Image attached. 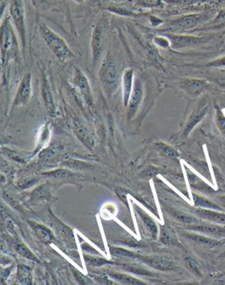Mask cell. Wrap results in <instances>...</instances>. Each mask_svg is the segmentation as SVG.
I'll return each mask as SVG.
<instances>
[{
  "instance_id": "1",
  "label": "cell",
  "mask_w": 225,
  "mask_h": 285,
  "mask_svg": "<svg viewBox=\"0 0 225 285\" xmlns=\"http://www.w3.org/2000/svg\"><path fill=\"white\" fill-rule=\"evenodd\" d=\"M11 21L10 16L7 13L4 16L0 27V50H1V65L3 69L11 60H15L20 54L21 41Z\"/></svg>"
},
{
  "instance_id": "2",
  "label": "cell",
  "mask_w": 225,
  "mask_h": 285,
  "mask_svg": "<svg viewBox=\"0 0 225 285\" xmlns=\"http://www.w3.org/2000/svg\"><path fill=\"white\" fill-rule=\"evenodd\" d=\"M38 27L45 45L59 61L66 62L74 58L73 52L65 39L52 30L47 24L41 21L39 22Z\"/></svg>"
},
{
  "instance_id": "3",
  "label": "cell",
  "mask_w": 225,
  "mask_h": 285,
  "mask_svg": "<svg viewBox=\"0 0 225 285\" xmlns=\"http://www.w3.org/2000/svg\"><path fill=\"white\" fill-rule=\"evenodd\" d=\"M108 37V21L106 16H101L96 22L91 37L92 66L96 68L101 62L106 50Z\"/></svg>"
},
{
  "instance_id": "4",
  "label": "cell",
  "mask_w": 225,
  "mask_h": 285,
  "mask_svg": "<svg viewBox=\"0 0 225 285\" xmlns=\"http://www.w3.org/2000/svg\"><path fill=\"white\" fill-rule=\"evenodd\" d=\"M8 14L14 28L17 31L22 53L25 55L28 45V27L24 0H10L8 5Z\"/></svg>"
},
{
  "instance_id": "5",
  "label": "cell",
  "mask_w": 225,
  "mask_h": 285,
  "mask_svg": "<svg viewBox=\"0 0 225 285\" xmlns=\"http://www.w3.org/2000/svg\"><path fill=\"white\" fill-rule=\"evenodd\" d=\"M98 73L104 90L107 94H112L119 85L120 74L116 62L109 53L102 58Z\"/></svg>"
},
{
  "instance_id": "6",
  "label": "cell",
  "mask_w": 225,
  "mask_h": 285,
  "mask_svg": "<svg viewBox=\"0 0 225 285\" xmlns=\"http://www.w3.org/2000/svg\"><path fill=\"white\" fill-rule=\"evenodd\" d=\"M211 16L210 13L187 14L167 21L164 24V28L170 30H189L206 23L211 19Z\"/></svg>"
},
{
  "instance_id": "7",
  "label": "cell",
  "mask_w": 225,
  "mask_h": 285,
  "mask_svg": "<svg viewBox=\"0 0 225 285\" xmlns=\"http://www.w3.org/2000/svg\"><path fill=\"white\" fill-rule=\"evenodd\" d=\"M209 107H210V102L207 96L201 98L197 102V104L195 106L190 115L188 116L187 122L185 123L183 129L181 131L182 138L188 137L189 134L192 132V130L204 119L205 116H207V114L209 111Z\"/></svg>"
},
{
  "instance_id": "8",
  "label": "cell",
  "mask_w": 225,
  "mask_h": 285,
  "mask_svg": "<svg viewBox=\"0 0 225 285\" xmlns=\"http://www.w3.org/2000/svg\"><path fill=\"white\" fill-rule=\"evenodd\" d=\"M163 34L168 38V40L170 41V47L174 51L197 47L206 41L205 38L198 37L189 34H174V33H164Z\"/></svg>"
},
{
  "instance_id": "9",
  "label": "cell",
  "mask_w": 225,
  "mask_h": 285,
  "mask_svg": "<svg viewBox=\"0 0 225 285\" xmlns=\"http://www.w3.org/2000/svg\"><path fill=\"white\" fill-rule=\"evenodd\" d=\"M72 83L75 86V88L78 90L79 94L82 96L83 100L86 103V105L92 107L93 106V95H92V87L90 85L88 78L79 67H74Z\"/></svg>"
},
{
  "instance_id": "10",
  "label": "cell",
  "mask_w": 225,
  "mask_h": 285,
  "mask_svg": "<svg viewBox=\"0 0 225 285\" xmlns=\"http://www.w3.org/2000/svg\"><path fill=\"white\" fill-rule=\"evenodd\" d=\"M177 85L182 92L192 98L201 96L209 87L208 81L201 78H183Z\"/></svg>"
},
{
  "instance_id": "11",
  "label": "cell",
  "mask_w": 225,
  "mask_h": 285,
  "mask_svg": "<svg viewBox=\"0 0 225 285\" xmlns=\"http://www.w3.org/2000/svg\"><path fill=\"white\" fill-rule=\"evenodd\" d=\"M188 231L199 232L201 234L207 235L209 237L215 238L219 240L225 239V225L214 224V223H198V224L186 225Z\"/></svg>"
},
{
  "instance_id": "12",
  "label": "cell",
  "mask_w": 225,
  "mask_h": 285,
  "mask_svg": "<svg viewBox=\"0 0 225 285\" xmlns=\"http://www.w3.org/2000/svg\"><path fill=\"white\" fill-rule=\"evenodd\" d=\"M32 94V75L27 72L21 78L20 85L18 86L17 92L14 97L13 107H21L28 104Z\"/></svg>"
},
{
  "instance_id": "13",
  "label": "cell",
  "mask_w": 225,
  "mask_h": 285,
  "mask_svg": "<svg viewBox=\"0 0 225 285\" xmlns=\"http://www.w3.org/2000/svg\"><path fill=\"white\" fill-rule=\"evenodd\" d=\"M138 261L160 271H173L177 268V266L172 260L159 255H140Z\"/></svg>"
},
{
  "instance_id": "14",
  "label": "cell",
  "mask_w": 225,
  "mask_h": 285,
  "mask_svg": "<svg viewBox=\"0 0 225 285\" xmlns=\"http://www.w3.org/2000/svg\"><path fill=\"white\" fill-rule=\"evenodd\" d=\"M181 235L189 241H191L195 244L199 245L203 248L208 249H215V248L225 247V239L219 240L215 238L209 237L207 235L197 234L193 232H183Z\"/></svg>"
},
{
  "instance_id": "15",
  "label": "cell",
  "mask_w": 225,
  "mask_h": 285,
  "mask_svg": "<svg viewBox=\"0 0 225 285\" xmlns=\"http://www.w3.org/2000/svg\"><path fill=\"white\" fill-rule=\"evenodd\" d=\"M143 97V85L141 81L140 78H136L134 83L133 91L130 95V102L128 105V118L129 120L132 119L137 115V111L139 109L141 102Z\"/></svg>"
},
{
  "instance_id": "16",
  "label": "cell",
  "mask_w": 225,
  "mask_h": 285,
  "mask_svg": "<svg viewBox=\"0 0 225 285\" xmlns=\"http://www.w3.org/2000/svg\"><path fill=\"white\" fill-rule=\"evenodd\" d=\"M135 71L133 68H128L124 70L122 74V91H123V105L125 108L129 105L130 95L133 91L134 83H135Z\"/></svg>"
},
{
  "instance_id": "17",
  "label": "cell",
  "mask_w": 225,
  "mask_h": 285,
  "mask_svg": "<svg viewBox=\"0 0 225 285\" xmlns=\"http://www.w3.org/2000/svg\"><path fill=\"white\" fill-rule=\"evenodd\" d=\"M192 212L196 217L201 218V220L225 225V212L223 211L203 209V208H195Z\"/></svg>"
},
{
  "instance_id": "18",
  "label": "cell",
  "mask_w": 225,
  "mask_h": 285,
  "mask_svg": "<svg viewBox=\"0 0 225 285\" xmlns=\"http://www.w3.org/2000/svg\"><path fill=\"white\" fill-rule=\"evenodd\" d=\"M41 97L49 116L55 115V107L54 98L52 94L51 87L48 82V77L44 71H41Z\"/></svg>"
},
{
  "instance_id": "19",
  "label": "cell",
  "mask_w": 225,
  "mask_h": 285,
  "mask_svg": "<svg viewBox=\"0 0 225 285\" xmlns=\"http://www.w3.org/2000/svg\"><path fill=\"white\" fill-rule=\"evenodd\" d=\"M74 132L76 136L79 138V141L82 142L83 145L90 150L93 151L94 149V140L92 138V135L89 132L88 129L83 123L80 122H74Z\"/></svg>"
},
{
  "instance_id": "20",
  "label": "cell",
  "mask_w": 225,
  "mask_h": 285,
  "mask_svg": "<svg viewBox=\"0 0 225 285\" xmlns=\"http://www.w3.org/2000/svg\"><path fill=\"white\" fill-rule=\"evenodd\" d=\"M30 224L31 227L34 230L35 234L39 238V240H41L45 244H51L53 242H55V238L51 230L49 228L45 226L43 224H38L34 221H29L28 222Z\"/></svg>"
},
{
  "instance_id": "21",
  "label": "cell",
  "mask_w": 225,
  "mask_h": 285,
  "mask_svg": "<svg viewBox=\"0 0 225 285\" xmlns=\"http://www.w3.org/2000/svg\"><path fill=\"white\" fill-rule=\"evenodd\" d=\"M104 274L108 275L112 280H116L117 282H121L123 284L128 285H144L145 282L140 280V279L136 278L134 276L130 275H127L124 273H120V272L112 271L109 269H103L102 271Z\"/></svg>"
},
{
  "instance_id": "22",
  "label": "cell",
  "mask_w": 225,
  "mask_h": 285,
  "mask_svg": "<svg viewBox=\"0 0 225 285\" xmlns=\"http://www.w3.org/2000/svg\"><path fill=\"white\" fill-rule=\"evenodd\" d=\"M116 266H118L123 269V271L132 273L134 275H143V276H156L157 274L151 272L147 268H143V266L137 263H128V262H116Z\"/></svg>"
},
{
  "instance_id": "23",
  "label": "cell",
  "mask_w": 225,
  "mask_h": 285,
  "mask_svg": "<svg viewBox=\"0 0 225 285\" xmlns=\"http://www.w3.org/2000/svg\"><path fill=\"white\" fill-rule=\"evenodd\" d=\"M159 241L162 244L167 247H181V243L178 241L174 231L166 225H162L159 231Z\"/></svg>"
},
{
  "instance_id": "24",
  "label": "cell",
  "mask_w": 225,
  "mask_h": 285,
  "mask_svg": "<svg viewBox=\"0 0 225 285\" xmlns=\"http://www.w3.org/2000/svg\"><path fill=\"white\" fill-rule=\"evenodd\" d=\"M137 211L138 215L140 216L141 219L143 221V224H144V226L146 228V230L149 232L150 237L152 238L153 240H156L157 234L159 232H158V230H157V224L155 223V221L146 212H144L143 210H141L140 208L137 207Z\"/></svg>"
},
{
  "instance_id": "25",
  "label": "cell",
  "mask_w": 225,
  "mask_h": 285,
  "mask_svg": "<svg viewBox=\"0 0 225 285\" xmlns=\"http://www.w3.org/2000/svg\"><path fill=\"white\" fill-rule=\"evenodd\" d=\"M171 216L174 218L175 220H177L180 223L186 224H198L201 223V219L199 217H196L195 215H190V214L185 213L182 211H177V210H174V209H169V211Z\"/></svg>"
},
{
  "instance_id": "26",
  "label": "cell",
  "mask_w": 225,
  "mask_h": 285,
  "mask_svg": "<svg viewBox=\"0 0 225 285\" xmlns=\"http://www.w3.org/2000/svg\"><path fill=\"white\" fill-rule=\"evenodd\" d=\"M54 219H55V221L51 223L52 226L55 228V231H58V234L60 235L69 244L75 245V241H74V238H73L72 230L68 226H66L65 224H62L61 222L58 221L55 217H54Z\"/></svg>"
},
{
  "instance_id": "27",
  "label": "cell",
  "mask_w": 225,
  "mask_h": 285,
  "mask_svg": "<svg viewBox=\"0 0 225 285\" xmlns=\"http://www.w3.org/2000/svg\"><path fill=\"white\" fill-rule=\"evenodd\" d=\"M193 201L195 206L197 208H203V209H209V210H215V211H224V209L220 206L219 204H215L214 202L208 200L206 197H201L197 194H193Z\"/></svg>"
},
{
  "instance_id": "28",
  "label": "cell",
  "mask_w": 225,
  "mask_h": 285,
  "mask_svg": "<svg viewBox=\"0 0 225 285\" xmlns=\"http://www.w3.org/2000/svg\"><path fill=\"white\" fill-rule=\"evenodd\" d=\"M33 275L30 267L27 265H19L17 268V282L20 284H32Z\"/></svg>"
},
{
  "instance_id": "29",
  "label": "cell",
  "mask_w": 225,
  "mask_h": 285,
  "mask_svg": "<svg viewBox=\"0 0 225 285\" xmlns=\"http://www.w3.org/2000/svg\"><path fill=\"white\" fill-rule=\"evenodd\" d=\"M49 138H50V127L48 125V123H46L41 127L39 131L37 142H36V150L34 151L33 155H35V153H39L46 146Z\"/></svg>"
},
{
  "instance_id": "30",
  "label": "cell",
  "mask_w": 225,
  "mask_h": 285,
  "mask_svg": "<svg viewBox=\"0 0 225 285\" xmlns=\"http://www.w3.org/2000/svg\"><path fill=\"white\" fill-rule=\"evenodd\" d=\"M154 146H155V149L157 150L158 153L163 157H165L168 159H178L180 157L177 150L174 149V147H172L165 142H155Z\"/></svg>"
},
{
  "instance_id": "31",
  "label": "cell",
  "mask_w": 225,
  "mask_h": 285,
  "mask_svg": "<svg viewBox=\"0 0 225 285\" xmlns=\"http://www.w3.org/2000/svg\"><path fill=\"white\" fill-rule=\"evenodd\" d=\"M84 260H85V264L88 268H100L106 265H116V261H108L101 257L85 255V254H84Z\"/></svg>"
},
{
  "instance_id": "32",
  "label": "cell",
  "mask_w": 225,
  "mask_h": 285,
  "mask_svg": "<svg viewBox=\"0 0 225 285\" xmlns=\"http://www.w3.org/2000/svg\"><path fill=\"white\" fill-rule=\"evenodd\" d=\"M110 253L112 256L117 258L129 259V260H137L138 261L140 254H137L135 252L127 250L125 248H110Z\"/></svg>"
},
{
  "instance_id": "33",
  "label": "cell",
  "mask_w": 225,
  "mask_h": 285,
  "mask_svg": "<svg viewBox=\"0 0 225 285\" xmlns=\"http://www.w3.org/2000/svg\"><path fill=\"white\" fill-rule=\"evenodd\" d=\"M42 175L49 177L52 179H57V180H65V179H71V178H74V177L77 176L76 173L68 169L53 170V171L42 173Z\"/></svg>"
},
{
  "instance_id": "34",
  "label": "cell",
  "mask_w": 225,
  "mask_h": 285,
  "mask_svg": "<svg viewBox=\"0 0 225 285\" xmlns=\"http://www.w3.org/2000/svg\"><path fill=\"white\" fill-rule=\"evenodd\" d=\"M184 264L186 268H188L193 275H195L199 278L203 277V273H202L201 265L199 264V262L196 260L192 258V257H186L184 259Z\"/></svg>"
},
{
  "instance_id": "35",
  "label": "cell",
  "mask_w": 225,
  "mask_h": 285,
  "mask_svg": "<svg viewBox=\"0 0 225 285\" xmlns=\"http://www.w3.org/2000/svg\"><path fill=\"white\" fill-rule=\"evenodd\" d=\"M15 250H16L18 254L21 255L22 257L28 259L29 261H35V262H37V263H40L39 259H38L37 257L31 252L30 249H29L26 245L23 244V243H21V242L16 243V244H15Z\"/></svg>"
},
{
  "instance_id": "36",
  "label": "cell",
  "mask_w": 225,
  "mask_h": 285,
  "mask_svg": "<svg viewBox=\"0 0 225 285\" xmlns=\"http://www.w3.org/2000/svg\"><path fill=\"white\" fill-rule=\"evenodd\" d=\"M107 10L114 13V14H118L121 16H126V17H137L140 14H137L136 12L125 8V7H119V6H110Z\"/></svg>"
},
{
  "instance_id": "37",
  "label": "cell",
  "mask_w": 225,
  "mask_h": 285,
  "mask_svg": "<svg viewBox=\"0 0 225 285\" xmlns=\"http://www.w3.org/2000/svg\"><path fill=\"white\" fill-rule=\"evenodd\" d=\"M225 27V9L221 11L217 16L210 21L208 25L207 28L208 29H212V30H216V29H220L222 27Z\"/></svg>"
},
{
  "instance_id": "38",
  "label": "cell",
  "mask_w": 225,
  "mask_h": 285,
  "mask_svg": "<svg viewBox=\"0 0 225 285\" xmlns=\"http://www.w3.org/2000/svg\"><path fill=\"white\" fill-rule=\"evenodd\" d=\"M63 166H67L69 168H73L76 170H86L92 168V165L87 163V162H83L80 160H70L65 161L63 163Z\"/></svg>"
},
{
  "instance_id": "39",
  "label": "cell",
  "mask_w": 225,
  "mask_h": 285,
  "mask_svg": "<svg viewBox=\"0 0 225 285\" xmlns=\"http://www.w3.org/2000/svg\"><path fill=\"white\" fill-rule=\"evenodd\" d=\"M116 242L119 243V244L123 245V246L130 247V248H140L145 247V245L142 241H137L136 239H133L132 237L123 238Z\"/></svg>"
},
{
  "instance_id": "40",
  "label": "cell",
  "mask_w": 225,
  "mask_h": 285,
  "mask_svg": "<svg viewBox=\"0 0 225 285\" xmlns=\"http://www.w3.org/2000/svg\"><path fill=\"white\" fill-rule=\"evenodd\" d=\"M215 122L220 132L222 133V136L225 137V116L219 108H216L215 111Z\"/></svg>"
},
{
  "instance_id": "41",
  "label": "cell",
  "mask_w": 225,
  "mask_h": 285,
  "mask_svg": "<svg viewBox=\"0 0 225 285\" xmlns=\"http://www.w3.org/2000/svg\"><path fill=\"white\" fill-rule=\"evenodd\" d=\"M72 273H73V275H74V277H75L76 280H77V282L80 283V284L91 285L94 283L93 281H92V279L89 278L88 276L83 275L82 273L79 271L78 269H76V268L72 267Z\"/></svg>"
},
{
  "instance_id": "42",
  "label": "cell",
  "mask_w": 225,
  "mask_h": 285,
  "mask_svg": "<svg viewBox=\"0 0 225 285\" xmlns=\"http://www.w3.org/2000/svg\"><path fill=\"white\" fill-rule=\"evenodd\" d=\"M30 2L34 8L40 11L48 10L53 7L52 0H30Z\"/></svg>"
},
{
  "instance_id": "43",
  "label": "cell",
  "mask_w": 225,
  "mask_h": 285,
  "mask_svg": "<svg viewBox=\"0 0 225 285\" xmlns=\"http://www.w3.org/2000/svg\"><path fill=\"white\" fill-rule=\"evenodd\" d=\"M4 151H6V153H7V156L11 158L12 160H15L17 161L19 163H25L26 160H28V157L22 154L21 153H18L16 151H13V150L9 149H3Z\"/></svg>"
},
{
  "instance_id": "44",
  "label": "cell",
  "mask_w": 225,
  "mask_h": 285,
  "mask_svg": "<svg viewBox=\"0 0 225 285\" xmlns=\"http://www.w3.org/2000/svg\"><path fill=\"white\" fill-rule=\"evenodd\" d=\"M91 276L95 280L96 282L101 283V284H115L112 278L106 274H104L103 272L99 271L97 274H92Z\"/></svg>"
},
{
  "instance_id": "45",
  "label": "cell",
  "mask_w": 225,
  "mask_h": 285,
  "mask_svg": "<svg viewBox=\"0 0 225 285\" xmlns=\"http://www.w3.org/2000/svg\"><path fill=\"white\" fill-rule=\"evenodd\" d=\"M48 196H49V192L46 188V186H41V187H38L37 189L34 190L32 194V197L34 199H40V200L47 199Z\"/></svg>"
},
{
  "instance_id": "46",
  "label": "cell",
  "mask_w": 225,
  "mask_h": 285,
  "mask_svg": "<svg viewBox=\"0 0 225 285\" xmlns=\"http://www.w3.org/2000/svg\"><path fill=\"white\" fill-rule=\"evenodd\" d=\"M137 5L139 7L150 8V7H157L160 6V0H137Z\"/></svg>"
},
{
  "instance_id": "47",
  "label": "cell",
  "mask_w": 225,
  "mask_h": 285,
  "mask_svg": "<svg viewBox=\"0 0 225 285\" xmlns=\"http://www.w3.org/2000/svg\"><path fill=\"white\" fill-rule=\"evenodd\" d=\"M154 42L158 47L163 48V49L170 47V41H169L166 36H164V34L158 35V36H156V37L154 38Z\"/></svg>"
},
{
  "instance_id": "48",
  "label": "cell",
  "mask_w": 225,
  "mask_h": 285,
  "mask_svg": "<svg viewBox=\"0 0 225 285\" xmlns=\"http://www.w3.org/2000/svg\"><path fill=\"white\" fill-rule=\"evenodd\" d=\"M207 66L208 67H215V68H222V67H225V57H222V58H217V59H215V60H212L211 62H209L208 64H207Z\"/></svg>"
},
{
  "instance_id": "49",
  "label": "cell",
  "mask_w": 225,
  "mask_h": 285,
  "mask_svg": "<svg viewBox=\"0 0 225 285\" xmlns=\"http://www.w3.org/2000/svg\"><path fill=\"white\" fill-rule=\"evenodd\" d=\"M157 173H158V169H157V168L150 166L149 168L144 170V172L142 173V177H143V178H146V179H150V178L156 176Z\"/></svg>"
},
{
  "instance_id": "50",
  "label": "cell",
  "mask_w": 225,
  "mask_h": 285,
  "mask_svg": "<svg viewBox=\"0 0 225 285\" xmlns=\"http://www.w3.org/2000/svg\"><path fill=\"white\" fill-rule=\"evenodd\" d=\"M12 270H13V266L9 267V268H3L1 269V279H2V281L6 280L9 276Z\"/></svg>"
},
{
  "instance_id": "51",
  "label": "cell",
  "mask_w": 225,
  "mask_h": 285,
  "mask_svg": "<svg viewBox=\"0 0 225 285\" xmlns=\"http://www.w3.org/2000/svg\"><path fill=\"white\" fill-rule=\"evenodd\" d=\"M150 21L151 25H152V26H155V27H157L158 25H160V24L163 23V21L159 20L158 18L154 17V16H151V17L150 18Z\"/></svg>"
},
{
  "instance_id": "52",
  "label": "cell",
  "mask_w": 225,
  "mask_h": 285,
  "mask_svg": "<svg viewBox=\"0 0 225 285\" xmlns=\"http://www.w3.org/2000/svg\"><path fill=\"white\" fill-rule=\"evenodd\" d=\"M82 248L85 251L89 252V253H92V252H95L96 253L95 249H93L92 247H90V246H88L87 244L83 245Z\"/></svg>"
},
{
  "instance_id": "53",
  "label": "cell",
  "mask_w": 225,
  "mask_h": 285,
  "mask_svg": "<svg viewBox=\"0 0 225 285\" xmlns=\"http://www.w3.org/2000/svg\"><path fill=\"white\" fill-rule=\"evenodd\" d=\"M218 204L220 206H222L223 209H225V196L218 197Z\"/></svg>"
},
{
  "instance_id": "54",
  "label": "cell",
  "mask_w": 225,
  "mask_h": 285,
  "mask_svg": "<svg viewBox=\"0 0 225 285\" xmlns=\"http://www.w3.org/2000/svg\"><path fill=\"white\" fill-rule=\"evenodd\" d=\"M72 1H73L74 3L79 4V5H80V4L85 3L86 0H72Z\"/></svg>"
},
{
  "instance_id": "55",
  "label": "cell",
  "mask_w": 225,
  "mask_h": 285,
  "mask_svg": "<svg viewBox=\"0 0 225 285\" xmlns=\"http://www.w3.org/2000/svg\"><path fill=\"white\" fill-rule=\"evenodd\" d=\"M219 258H225V250L221 253V255H219Z\"/></svg>"
},
{
  "instance_id": "56",
  "label": "cell",
  "mask_w": 225,
  "mask_h": 285,
  "mask_svg": "<svg viewBox=\"0 0 225 285\" xmlns=\"http://www.w3.org/2000/svg\"><path fill=\"white\" fill-rule=\"evenodd\" d=\"M55 1L59 4H64V5H65V0H55Z\"/></svg>"
},
{
  "instance_id": "57",
  "label": "cell",
  "mask_w": 225,
  "mask_h": 285,
  "mask_svg": "<svg viewBox=\"0 0 225 285\" xmlns=\"http://www.w3.org/2000/svg\"><path fill=\"white\" fill-rule=\"evenodd\" d=\"M220 282H221V283H224L225 284V277L224 278H222Z\"/></svg>"
}]
</instances>
